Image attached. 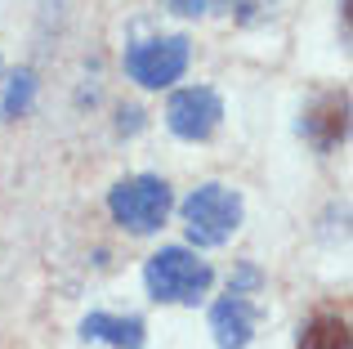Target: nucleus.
<instances>
[{"instance_id": "nucleus-7", "label": "nucleus", "mask_w": 353, "mask_h": 349, "mask_svg": "<svg viewBox=\"0 0 353 349\" xmlns=\"http://www.w3.org/2000/svg\"><path fill=\"white\" fill-rule=\"evenodd\" d=\"M81 336L85 341H103L112 349H143V341H148L139 318H117V314H90L81 323Z\"/></svg>"}, {"instance_id": "nucleus-1", "label": "nucleus", "mask_w": 353, "mask_h": 349, "mask_svg": "<svg viewBox=\"0 0 353 349\" xmlns=\"http://www.w3.org/2000/svg\"><path fill=\"white\" fill-rule=\"evenodd\" d=\"M210 278H215L210 264L197 260L192 251H183V246H161L143 269L148 296L161 300V305H197L210 291Z\"/></svg>"}, {"instance_id": "nucleus-4", "label": "nucleus", "mask_w": 353, "mask_h": 349, "mask_svg": "<svg viewBox=\"0 0 353 349\" xmlns=\"http://www.w3.org/2000/svg\"><path fill=\"white\" fill-rule=\"evenodd\" d=\"M188 36H152V41H139L125 50V77L143 90H161L188 72Z\"/></svg>"}, {"instance_id": "nucleus-5", "label": "nucleus", "mask_w": 353, "mask_h": 349, "mask_svg": "<svg viewBox=\"0 0 353 349\" xmlns=\"http://www.w3.org/2000/svg\"><path fill=\"white\" fill-rule=\"evenodd\" d=\"M219 121H224V99L210 86H188L165 103V126H170V134H179V139H188V143L210 139V134L219 130Z\"/></svg>"}, {"instance_id": "nucleus-6", "label": "nucleus", "mask_w": 353, "mask_h": 349, "mask_svg": "<svg viewBox=\"0 0 353 349\" xmlns=\"http://www.w3.org/2000/svg\"><path fill=\"white\" fill-rule=\"evenodd\" d=\"M210 332L219 349H246L255 336V305L241 291H228L215 309H210Z\"/></svg>"}, {"instance_id": "nucleus-8", "label": "nucleus", "mask_w": 353, "mask_h": 349, "mask_svg": "<svg viewBox=\"0 0 353 349\" xmlns=\"http://www.w3.org/2000/svg\"><path fill=\"white\" fill-rule=\"evenodd\" d=\"M300 349H349V323L340 314H318L300 332Z\"/></svg>"}, {"instance_id": "nucleus-3", "label": "nucleus", "mask_w": 353, "mask_h": 349, "mask_svg": "<svg viewBox=\"0 0 353 349\" xmlns=\"http://www.w3.org/2000/svg\"><path fill=\"white\" fill-rule=\"evenodd\" d=\"M108 210L130 233H157L170 215V183L157 174H130L108 192Z\"/></svg>"}, {"instance_id": "nucleus-2", "label": "nucleus", "mask_w": 353, "mask_h": 349, "mask_svg": "<svg viewBox=\"0 0 353 349\" xmlns=\"http://www.w3.org/2000/svg\"><path fill=\"white\" fill-rule=\"evenodd\" d=\"M183 228L197 246H224L241 228V197L228 183H201L183 201Z\"/></svg>"}]
</instances>
